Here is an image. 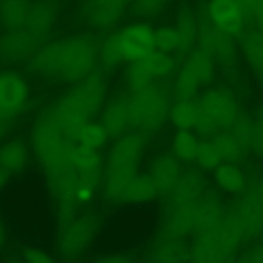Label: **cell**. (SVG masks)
Instances as JSON below:
<instances>
[{
	"label": "cell",
	"mask_w": 263,
	"mask_h": 263,
	"mask_svg": "<svg viewBox=\"0 0 263 263\" xmlns=\"http://www.w3.org/2000/svg\"><path fill=\"white\" fill-rule=\"evenodd\" d=\"M98 61L96 39L88 34H74L44 43L29 65L42 78L75 84L95 72Z\"/></svg>",
	"instance_id": "6da1fadb"
},
{
	"label": "cell",
	"mask_w": 263,
	"mask_h": 263,
	"mask_svg": "<svg viewBox=\"0 0 263 263\" xmlns=\"http://www.w3.org/2000/svg\"><path fill=\"white\" fill-rule=\"evenodd\" d=\"M106 91L104 77L93 72L85 79L73 84L42 112L74 141L79 127L89 121L101 109Z\"/></svg>",
	"instance_id": "7a4b0ae2"
},
{
	"label": "cell",
	"mask_w": 263,
	"mask_h": 263,
	"mask_svg": "<svg viewBox=\"0 0 263 263\" xmlns=\"http://www.w3.org/2000/svg\"><path fill=\"white\" fill-rule=\"evenodd\" d=\"M31 143V150L46 182L75 170L71 164V153L76 143L43 112L34 123Z\"/></svg>",
	"instance_id": "3957f363"
},
{
	"label": "cell",
	"mask_w": 263,
	"mask_h": 263,
	"mask_svg": "<svg viewBox=\"0 0 263 263\" xmlns=\"http://www.w3.org/2000/svg\"><path fill=\"white\" fill-rule=\"evenodd\" d=\"M154 29L144 22L130 23L110 34L99 46V61L106 69L133 63L154 50Z\"/></svg>",
	"instance_id": "277c9868"
},
{
	"label": "cell",
	"mask_w": 263,
	"mask_h": 263,
	"mask_svg": "<svg viewBox=\"0 0 263 263\" xmlns=\"http://www.w3.org/2000/svg\"><path fill=\"white\" fill-rule=\"evenodd\" d=\"M167 90L153 83L141 90L134 91L128 98L129 126L154 132L162 126L170 114Z\"/></svg>",
	"instance_id": "5b68a950"
},
{
	"label": "cell",
	"mask_w": 263,
	"mask_h": 263,
	"mask_svg": "<svg viewBox=\"0 0 263 263\" xmlns=\"http://www.w3.org/2000/svg\"><path fill=\"white\" fill-rule=\"evenodd\" d=\"M101 227V218L92 212L75 215L59 226L57 250L61 258L71 262L79 258L95 240Z\"/></svg>",
	"instance_id": "8992f818"
},
{
	"label": "cell",
	"mask_w": 263,
	"mask_h": 263,
	"mask_svg": "<svg viewBox=\"0 0 263 263\" xmlns=\"http://www.w3.org/2000/svg\"><path fill=\"white\" fill-rule=\"evenodd\" d=\"M216 64L200 48L189 51L174 81L177 100H193L200 86L211 83L215 77Z\"/></svg>",
	"instance_id": "52a82bcc"
},
{
	"label": "cell",
	"mask_w": 263,
	"mask_h": 263,
	"mask_svg": "<svg viewBox=\"0 0 263 263\" xmlns=\"http://www.w3.org/2000/svg\"><path fill=\"white\" fill-rule=\"evenodd\" d=\"M198 48L212 58L229 77L237 75L236 48L233 37L212 26L204 17L198 20Z\"/></svg>",
	"instance_id": "ba28073f"
},
{
	"label": "cell",
	"mask_w": 263,
	"mask_h": 263,
	"mask_svg": "<svg viewBox=\"0 0 263 263\" xmlns=\"http://www.w3.org/2000/svg\"><path fill=\"white\" fill-rule=\"evenodd\" d=\"M176 70V61L171 53L157 49L152 50L145 58L133 62L126 71V82L130 90L138 91L158 79H164Z\"/></svg>",
	"instance_id": "9c48e42d"
},
{
	"label": "cell",
	"mask_w": 263,
	"mask_h": 263,
	"mask_svg": "<svg viewBox=\"0 0 263 263\" xmlns=\"http://www.w3.org/2000/svg\"><path fill=\"white\" fill-rule=\"evenodd\" d=\"M29 101L26 78L15 71H0V117L13 121L26 110Z\"/></svg>",
	"instance_id": "30bf717a"
},
{
	"label": "cell",
	"mask_w": 263,
	"mask_h": 263,
	"mask_svg": "<svg viewBox=\"0 0 263 263\" xmlns=\"http://www.w3.org/2000/svg\"><path fill=\"white\" fill-rule=\"evenodd\" d=\"M203 17L215 28L231 36H241L248 14L238 0H209Z\"/></svg>",
	"instance_id": "8fae6325"
},
{
	"label": "cell",
	"mask_w": 263,
	"mask_h": 263,
	"mask_svg": "<svg viewBox=\"0 0 263 263\" xmlns=\"http://www.w3.org/2000/svg\"><path fill=\"white\" fill-rule=\"evenodd\" d=\"M44 43L43 37L25 29L7 30L0 36V60L6 63L30 61Z\"/></svg>",
	"instance_id": "7c38bea8"
},
{
	"label": "cell",
	"mask_w": 263,
	"mask_h": 263,
	"mask_svg": "<svg viewBox=\"0 0 263 263\" xmlns=\"http://www.w3.org/2000/svg\"><path fill=\"white\" fill-rule=\"evenodd\" d=\"M197 103L215 120L219 128H230L238 116L236 100L225 88L209 89Z\"/></svg>",
	"instance_id": "4fadbf2b"
},
{
	"label": "cell",
	"mask_w": 263,
	"mask_h": 263,
	"mask_svg": "<svg viewBox=\"0 0 263 263\" xmlns=\"http://www.w3.org/2000/svg\"><path fill=\"white\" fill-rule=\"evenodd\" d=\"M132 0H83L82 18L97 29H108L114 26L123 15Z\"/></svg>",
	"instance_id": "5bb4252c"
},
{
	"label": "cell",
	"mask_w": 263,
	"mask_h": 263,
	"mask_svg": "<svg viewBox=\"0 0 263 263\" xmlns=\"http://www.w3.org/2000/svg\"><path fill=\"white\" fill-rule=\"evenodd\" d=\"M143 148L144 139L140 134L121 135L108 154L106 168H137Z\"/></svg>",
	"instance_id": "9a60e30c"
},
{
	"label": "cell",
	"mask_w": 263,
	"mask_h": 263,
	"mask_svg": "<svg viewBox=\"0 0 263 263\" xmlns=\"http://www.w3.org/2000/svg\"><path fill=\"white\" fill-rule=\"evenodd\" d=\"M240 223L246 237H256L263 231V208L256 189H249L232 210Z\"/></svg>",
	"instance_id": "2e32d148"
},
{
	"label": "cell",
	"mask_w": 263,
	"mask_h": 263,
	"mask_svg": "<svg viewBox=\"0 0 263 263\" xmlns=\"http://www.w3.org/2000/svg\"><path fill=\"white\" fill-rule=\"evenodd\" d=\"M60 10L59 0H31L28 17L23 29L45 38L55 26Z\"/></svg>",
	"instance_id": "e0dca14e"
},
{
	"label": "cell",
	"mask_w": 263,
	"mask_h": 263,
	"mask_svg": "<svg viewBox=\"0 0 263 263\" xmlns=\"http://www.w3.org/2000/svg\"><path fill=\"white\" fill-rule=\"evenodd\" d=\"M32 150L20 138L8 139L0 144V168L10 176L23 173L30 163Z\"/></svg>",
	"instance_id": "ac0fdd59"
},
{
	"label": "cell",
	"mask_w": 263,
	"mask_h": 263,
	"mask_svg": "<svg viewBox=\"0 0 263 263\" xmlns=\"http://www.w3.org/2000/svg\"><path fill=\"white\" fill-rule=\"evenodd\" d=\"M204 184L203 177L196 170H188L182 173L171 191L173 208L197 201L203 193Z\"/></svg>",
	"instance_id": "d6986e66"
},
{
	"label": "cell",
	"mask_w": 263,
	"mask_h": 263,
	"mask_svg": "<svg viewBox=\"0 0 263 263\" xmlns=\"http://www.w3.org/2000/svg\"><path fill=\"white\" fill-rule=\"evenodd\" d=\"M197 201L173 208L163 228L165 237L182 239L194 230L196 224Z\"/></svg>",
	"instance_id": "ffe728a7"
},
{
	"label": "cell",
	"mask_w": 263,
	"mask_h": 263,
	"mask_svg": "<svg viewBox=\"0 0 263 263\" xmlns=\"http://www.w3.org/2000/svg\"><path fill=\"white\" fill-rule=\"evenodd\" d=\"M213 234L227 258L238 249L246 238L242 227L232 211L223 216Z\"/></svg>",
	"instance_id": "44dd1931"
},
{
	"label": "cell",
	"mask_w": 263,
	"mask_h": 263,
	"mask_svg": "<svg viewBox=\"0 0 263 263\" xmlns=\"http://www.w3.org/2000/svg\"><path fill=\"white\" fill-rule=\"evenodd\" d=\"M224 216L223 208L219 198L213 194L208 193L201 195L197 201L196 224L194 231L197 234L213 232Z\"/></svg>",
	"instance_id": "7402d4cb"
},
{
	"label": "cell",
	"mask_w": 263,
	"mask_h": 263,
	"mask_svg": "<svg viewBox=\"0 0 263 263\" xmlns=\"http://www.w3.org/2000/svg\"><path fill=\"white\" fill-rule=\"evenodd\" d=\"M101 123L109 137L117 138L123 135L127 126H129L128 99L124 97L113 99L106 106Z\"/></svg>",
	"instance_id": "603a6c76"
},
{
	"label": "cell",
	"mask_w": 263,
	"mask_h": 263,
	"mask_svg": "<svg viewBox=\"0 0 263 263\" xmlns=\"http://www.w3.org/2000/svg\"><path fill=\"white\" fill-rule=\"evenodd\" d=\"M178 161L171 155H162L150 167V177L159 193H171L180 177Z\"/></svg>",
	"instance_id": "cb8c5ba5"
},
{
	"label": "cell",
	"mask_w": 263,
	"mask_h": 263,
	"mask_svg": "<svg viewBox=\"0 0 263 263\" xmlns=\"http://www.w3.org/2000/svg\"><path fill=\"white\" fill-rule=\"evenodd\" d=\"M190 250L181 238L165 237L157 242L150 253V263H186Z\"/></svg>",
	"instance_id": "d4e9b609"
},
{
	"label": "cell",
	"mask_w": 263,
	"mask_h": 263,
	"mask_svg": "<svg viewBox=\"0 0 263 263\" xmlns=\"http://www.w3.org/2000/svg\"><path fill=\"white\" fill-rule=\"evenodd\" d=\"M241 51L254 74L263 81V34L256 30L243 32L240 36Z\"/></svg>",
	"instance_id": "484cf974"
},
{
	"label": "cell",
	"mask_w": 263,
	"mask_h": 263,
	"mask_svg": "<svg viewBox=\"0 0 263 263\" xmlns=\"http://www.w3.org/2000/svg\"><path fill=\"white\" fill-rule=\"evenodd\" d=\"M191 263H225L227 257L219 247L213 232L197 234L190 249Z\"/></svg>",
	"instance_id": "4316f807"
},
{
	"label": "cell",
	"mask_w": 263,
	"mask_h": 263,
	"mask_svg": "<svg viewBox=\"0 0 263 263\" xmlns=\"http://www.w3.org/2000/svg\"><path fill=\"white\" fill-rule=\"evenodd\" d=\"M31 0H0V23L6 30L25 27Z\"/></svg>",
	"instance_id": "83f0119b"
},
{
	"label": "cell",
	"mask_w": 263,
	"mask_h": 263,
	"mask_svg": "<svg viewBox=\"0 0 263 263\" xmlns=\"http://www.w3.org/2000/svg\"><path fill=\"white\" fill-rule=\"evenodd\" d=\"M179 38V51L189 52L197 41L198 20L189 9L180 11L174 26Z\"/></svg>",
	"instance_id": "f1b7e54d"
},
{
	"label": "cell",
	"mask_w": 263,
	"mask_h": 263,
	"mask_svg": "<svg viewBox=\"0 0 263 263\" xmlns=\"http://www.w3.org/2000/svg\"><path fill=\"white\" fill-rule=\"evenodd\" d=\"M158 193L149 175H136L128 184L121 201L127 203H144Z\"/></svg>",
	"instance_id": "f546056e"
},
{
	"label": "cell",
	"mask_w": 263,
	"mask_h": 263,
	"mask_svg": "<svg viewBox=\"0 0 263 263\" xmlns=\"http://www.w3.org/2000/svg\"><path fill=\"white\" fill-rule=\"evenodd\" d=\"M108 137L102 123L89 120L79 127L75 134L74 142L78 145L99 150L106 144Z\"/></svg>",
	"instance_id": "4dcf8cb0"
},
{
	"label": "cell",
	"mask_w": 263,
	"mask_h": 263,
	"mask_svg": "<svg viewBox=\"0 0 263 263\" xmlns=\"http://www.w3.org/2000/svg\"><path fill=\"white\" fill-rule=\"evenodd\" d=\"M215 180L222 189L229 192H239L246 185L241 171L229 162L220 164L215 168Z\"/></svg>",
	"instance_id": "1f68e13d"
},
{
	"label": "cell",
	"mask_w": 263,
	"mask_h": 263,
	"mask_svg": "<svg viewBox=\"0 0 263 263\" xmlns=\"http://www.w3.org/2000/svg\"><path fill=\"white\" fill-rule=\"evenodd\" d=\"M197 114V102L193 100H177L170 108V117L179 129L189 130L194 126Z\"/></svg>",
	"instance_id": "d6a6232c"
},
{
	"label": "cell",
	"mask_w": 263,
	"mask_h": 263,
	"mask_svg": "<svg viewBox=\"0 0 263 263\" xmlns=\"http://www.w3.org/2000/svg\"><path fill=\"white\" fill-rule=\"evenodd\" d=\"M102 158L98 150L75 144L71 153V164L78 173L100 170Z\"/></svg>",
	"instance_id": "836d02e7"
},
{
	"label": "cell",
	"mask_w": 263,
	"mask_h": 263,
	"mask_svg": "<svg viewBox=\"0 0 263 263\" xmlns=\"http://www.w3.org/2000/svg\"><path fill=\"white\" fill-rule=\"evenodd\" d=\"M222 160L232 163L238 161L242 156V148L231 134H217L212 141Z\"/></svg>",
	"instance_id": "e575fe53"
},
{
	"label": "cell",
	"mask_w": 263,
	"mask_h": 263,
	"mask_svg": "<svg viewBox=\"0 0 263 263\" xmlns=\"http://www.w3.org/2000/svg\"><path fill=\"white\" fill-rule=\"evenodd\" d=\"M199 142L187 129H179L173 141L175 154L182 160L191 161L196 157Z\"/></svg>",
	"instance_id": "d590c367"
},
{
	"label": "cell",
	"mask_w": 263,
	"mask_h": 263,
	"mask_svg": "<svg viewBox=\"0 0 263 263\" xmlns=\"http://www.w3.org/2000/svg\"><path fill=\"white\" fill-rule=\"evenodd\" d=\"M153 38L155 49L171 54L179 51L180 44L175 27L163 26L154 30Z\"/></svg>",
	"instance_id": "8d00e7d4"
},
{
	"label": "cell",
	"mask_w": 263,
	"mask_h": 263,
	"mask_svg": "<svg viewBox=\"0 0 263 263\" xmlns=\"http://www.w3.org/2000/svg\"><path fill=\"white\" fill-rule=\"evenodd\" d=\"M168 0H132L133 12L141 18H151L160 14Z\"/></svg>",
	"instance_id": "74e56055"
},
{
	"label": "cell",
	"mask_w": 263,
	"mask_h": 263,
	"mask_svg": "<svg viewBox=\"0 0 263 263\" xmlns=\"http://www.w3.org/2000/svg\"><path fill=\"white\" fill-rule=\"evenodd\" d=\"M195 159L204 170H215L221 164V157L212 142H200Z\"/></svg>",
	"instance_id": "f35d334b"
},
{
	"label": "cell",
	"mask_w": 263,
	"mask_h": 263,
	"mask_svg": "<svg viewBox=\"0 0 263 263\" xmlns=\"http://www.w3.org/2000/svg\"><path fill=\"white\" fill-rule=\"evenodd\" d=\"M253 124L254 122H252L248 117L238 115L236 120L230 127L232 132L231 135L237 141L243 151L250 149Z\"/></svg>",
	"instance_id": "ab89813d"
},
{
	"label": "cell",
	"mask_w": 263,
	"mask_h": 263,
	"mask_svg": "<svg viewBox=\"0 0 263 263\" xmlns=\"http://www.w3.org/2000/svg\"><path fill=\"white\" fill-rule=\"evenodd\" d=\"M20 261L22 263H59L55 257L38 246H25L20 251Z\"/></svg>",
	"instance_id": "60d3db41"
},
{
	"label": "cell",
	"mask_w": 263,
	"mask_h": 263,
	"mask_svg": "<svg viewBox=\"0 0 263 263\" xmlns=\"http://www.w3.org/2000/svg\"><path fill=\"white\" fill-rule=\"evenodd\" d=\"M195 130L201 135V136H211L213 135L219 127L215 120L198 105L197 103V114H196V119L194 122Z\"/></svg>",
	"instance_id": "b9f144b4"
},
{
	"label": "cell",
	"mask_w": 263,
	"mask_h": 263,
	"mask_svg": "<svg viewBox=\"0 0 263 263\" xmlns=\"http://www.w3.org/2000/svg\"><path fill=\"white\" fill-rule=\"evenodd\" d=\"M247 14L252 17L257 25V30L263 34V0H249Z\"/></svg>",
	"instance_id": "7bdbcfd3"
},
{
	"label": "cell",
	"mask_w": 263,
	"mask_h": 263,
	"mask_svg": "<svg viewBox=\"0 0 263 263\" xmlns=\"http://www.w3.org/2000/svg\"><path fill=\"white\" fill-rule=\"evenodd\" d=\"M250 150L259 156H263V126L257 122L253 124Z\"/></svg>",
	"instance_id": "ee69618b"
},
{
	"label": "cell",
	"mask_w": 263,
	"mask_h": 263,
	"mask_svg": "<svg viewBox=\"0 0 263 263\" xmlns=\"http://www.w3.org/2000/svg\"><path fill=\"white\" fill-rule=\"evenodd\" d=\"M248 263H263V246H254L251 248L245 259Z\"/></svg>",
	"instance_id": "f6af8a7d"
},
{
	"label": "cell",
	"mask_w": 263,
	"mask_h": 263,
	"mask_svg": "<svg viewBox=\"0 0 263 263\" xmlns=\"http://www.w3.org/2000/svg\"><path fill=\"white\" fill-rule=\"evenodd\" d=\"M93 263H132V262L128 258L121 255H109L96 260Z\"/></svg>",
	"instance_id": "bcb514c9"
},
{
	"label": "cell",
	"mask_w": 263,
	"mask_h": 263,
	"mask_svg": "<svg viewBox=\"0 0 263 263\" xmlns=\"http://www.w3.org/2000/svg\"><path fill=\"white\" fill-rule=\"evenodd\" d=\"M13 124L12 120L0 117V141L9 133Z\"/></svg>",
	"instance_id": "7dc6e473"
},
{
	"label": "cell",
	"mask_w": 263,
	"mask_h": 263,
	"mask_svg": "<svg viewBox=\"0 0 263 263\" xmlns=\"http://www.w3.org/2000/svg\"><path fill=\"white\" fill-rule=\"evenodd\" d=\"M7 241V229L4 221L0 217V254L4 251Z\"/></svg>",
	"instance_id": "c3c4849f"
},
{
	"label": "cell",
	"mask_w": 263,
	"mask_h": 263,
	"mask_svg": "<svg viewBox=\"0 0 263 263\" xmlns=\"http://www.w3.org/2000/svg\"><path fill=\"white\" fill-rule=\"evenodd\" d=\"M10 177L11 176L8 173H6L2 168H0V193L7 187Z\"/></svg>",
	"instance_id": "681fc988"
},
{
	"label": "cell",
	"mask_w": 263,
	"mask_h": 263,
	"mask_svg": "<svg viewBox=\"0 0 263 263\" xmlns=\"http://www.w3.org/2000/svg\"><path fill=\"white\" fill-rule=\"evenodd\" d=\"M256 191H257V195H258V198L261 202V205L263 208V178L260 180V182L258 183V186L256 188Z\"/></svg>",
	"instance_id": "f907efd6"
},
{
	"label": "cell",
	"mask_w": 263,
	"mask_h": 263,
	"mask_svg": "<svg viewBox=\"0 0 263 263\" xmlns=\"http://www.w3.org/2000/svg\"><path fill=\"white\" fill-rule=\"evenodd\" d=\"M255 122H257L258 124H260V125L263 126V106L257 111Z\"/></svg>",
	"instance_id": "816d5d0a"
},
{
	"label": "cell",
	"mask_w": 263,
	"mask_h": 263,
	"mask_svg": "<svg viewBox=\"0 0 263 263\" xmlns=\"http://www.w3.org/2000/svg\"><path fill=\"white\" fill-rule=\"evenodd\" d=\"M7 263H22V262H21V261H17V260H16V261H14V260H11V261H8Z\"/></svg>",
	"instance_id": "f5cc1de1"
},
{
	"label": "cell",
	"mask_w": 263,
	"mask_h": 263,
	"mask_svg": "<svg viewBox=\"0 0 263 263\" xmlns=\"http://www.w3.org/2000/svg\"><path fill=\"white\" fill-rule=\"evenodd\" d=\"M238 263H248L246 260H242V261H240V262H238Z\"/></svg>",
	"instance_id": "db71d44e"
},
{
	"label": "cell",
	"mask_w": 263,
	"mask_h": 263,
	"mask_svg": "<svg viewBox=\"0 0 263 263\" xmlns=\"http://www.w3.org/2000/svg\"><path fill=\"white\" fill-rule=\"evenodd\" d=\"M225 263H227V262H225Z\"/></svg>",
	"instance_id": "11a10c76"
}]
</instances>
